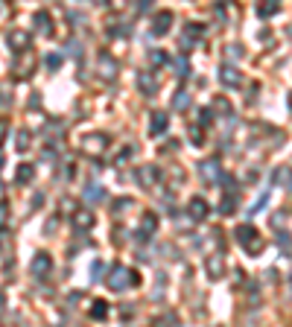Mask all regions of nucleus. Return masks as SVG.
<instances>
[{
	"mask_svg": "<svg viewBox=\"0 0 292 327\" xmlns=\"http://www.w3.org/2000/svg\"><path fill=\"white\" fill-rule=\"evenodd\" d=\"M105 284H108V289H114V292H123V289H129V287H135L137 284V275L135 272H129L126 266H111V272H108V278H105Z\"/></svg>",
	"mask_w": 292,
	"mask_h": 327,
	"instance_id": "nucleus-1",
	"label": "nucleus"
},
{
	"mask_svg": "<svg viewBox=\"0 0 292 327\" xmlns=\"http://www.w3.org/2000/svg\"><path fill=\"white\" fill-rule=\"evenodd\" d=\"M50 269H53V260H50L47 251H38V254L32 257V263H29V272H32V278H38V281H44V278L50 275Z\"/></svg>",
	"mask_w": 292,
	"mask_h": 327,
	"instance_id": "nucleus-2",
	"label": "nucleus"
},
{
	"mask_svg": "<svg viewBox=\"0 0 292 327\" xmlns=\"http://www.w3.org/2000/svg\"><path fill=\"white\" fill-rule=\"evenodd\" d=\"M237 240H240V246H249L252 251H260V237H257V231L252 228V225H240L237 228Z\"/></svg>",
	"mask_w": 292,
	"mask_h": 327,
	"instance_id": "nucleus-3",
	"label": "nucleus"
},
{
	"mask_svg": "<svg viewBox=\"0 0 292 327\" xmlns=\"http://www.w3.org/2000/svg\"><path fill=\"white\" fill-rule=\"evenodd\" d=\"M105 146H108V137L105 135H88L82 140V152H88V155H99Z\"/></svg>",
	"mask_w": 292,
	"mask_h": 327,
	"instance_id": "nucleus-4",
	"label": "nucleus"
},
{
	"mask_svg": "<svg viewBox=\"0 0 292 327\" xmlns=\"http://www.w3.org/2000/svg\"><path fill=\"white\" fill-rule=\"evenodd\" d=\"M6 41H9V47L15 53H26L29 50V32H23V29H12Z\"/></svg>",
	"mask_w": 292,
	"mask_h": 327,
	"instance_id": "nucleus-5",
	"label": "nucleus"
},
{
	"mask_svg": "<svg viewBox=\"0 0 292 327\" xmlns=\"http://www.w3.org/2000/svg\"><path fill=\"white\" fill-rule=\"evenodd\" d=\"M219 79H222V85H228V88H237V85L243 82V76H240V70H237L234 64H222V67H219Z\"/></svg>",
	"mask_w": 292,
	"mask_h": 327,
	"instance_id": "nucleus-6",
	"label": "nucleus"
},
{
	"mask_svg": "<svg viewBox=\"0 0 292 327\" xmlns=\"http://www.w3.org/2000/svg\"><path fill=\"white\" fill-rule=\"evenodd\" d=\"M199 173H202V178L205 181H219V164H216V158H211V161H205L202 167H199Z\"/></svg>",
	"mask_w": 292,
	"mask_h": 327,
	"instance_id": "nucleus-7",
	"label": "nucleus"
},
{
	"mask_svg": "<svg viewBox=\"0 0 292 327\" xmlns=\"http://www.w3.org/2000/svg\"><path fill=\"white\" fill-rule=\"evenodd\" d=\"M170 23H173V15H170V12H158V18H155V23H152V35H164V32L170 29Z\"/></svg>",
	"mask_w": 292,
	"mask_h": 327,
	"instance_id": "nucleus-8",
	"label": "nucleus"
},
{
	"mask_svg": "<svg viewBox=\"0 0 292 327\" xmlns=\"http://www.w3.org/2000/svg\"><path fill=\"white\" fill-rule=\"evenodd\" d=\"M190 216L193 219H205L208 216V205H205V199H190Z\"/></svg>",
	"mask_w": 292,
	"mask_h": 327,
	"instance_id": "nucleus-9",
	"label": "nucleus"
},
{
	"mask_svg": "<svg viewBox=\"0 0 292 327\" xmlns=\"http://www.w3.org/2000/svg\"><path fill=\"white\" fill-rule=\"evenodd\" d=\"M208 275H211L214 281H219V278H222V254L208 257Z\"/></svg>",
	"mask_w": 292,
	"mask_h": 327,
	"instance_id": "nucleus-10",
	"label": "nucleus"
},
{
	"mask_svg": "<svg viewBox=\"0 0 292 327\" xmlns=\"http://www.w3.org/2000/svg\"><path fill=\"white\" fill-rule=\"evenodd\" d=\"M35 29H38L41 35H50V32H53V26H50V15H47V12H38V15H35Z\"/></svg>",
	"mask_w": 292,
	"mask_h": 327,
	"instance_id": "nucleus-11",
	"label": "nucleus"
},
{
	"mask_svg": "<svg viewBox=\"0 0 292 327\" xmlns=\"http://www.w3.org/2000/svg\"><path fill=\"white\" fill-rule=\"evenodd\" d=\"M32 175H35V167H32V164H20V167H18L15 181H18V184H29V178H32Z\"/></svg>",
	"mask_w": 292,
	"mask_h": 327,
	"instance_id": "nucleus-12",
	"label": "nucleus"
},
{
	"mask_svg": "<svg viewBox=\"0 0 292 327\" xmlns=\"http://www.w3.org/2000/svg\"><path fill=\"white\" fill-rule=\"evenodd\" d=\"M164 129H167V114H161V111H158V114L149 120V132H152V135H161Z\"/></svg>",
	"mask_w": 292,
	"mask_h": 327,
	"instance_id": "nucleus-13",
	"label": "nucleus"
},
{
	"mask_svg": "<svg viewBox=\"0 0 292 327\" xmlns=\"http://www.w3.org/2000/svg\"><path fill=\"white\" fill-rule=\"evenodd\" d=\"M137 175H140V181H143V187H152V184L158 181V170H155V167H143V170H140Z\"/></svg>",
	"mask_w": 292,
	"mask_h": 327,
	"instance_id": "nucleus-14",
	"label": "nucleus"
},
{
	"mask_svg": "<svg viewBox=\"0 0 292 327\" xmlns=\"http://www.w3.org/2000/svg\"><path fill=\"white\" fill-rule=\"evenodd\" d=\"M73 222H76V228H91L94 225V216H91V211H79L73 216Z\"/></svg>",
	"mask_w": 292,
	"mask_h": 327,
	"instance_id": "nucleus-15",
	"label": "nucleus"
},
{
	"mask_svg": "<svg viewBox=\"0 0 292 327\" xmlns=\"http://www.w3.org/2000/svg\"><path fill=\"white\" fill-rule=\"evenodd\" d=\"M234 205H237V196L231 193V196H225V199L219 202V213H225V216H228V213H234V211H237Z\"/></svg>",
	"mask_w": 292,
	"mask_h": 327,
	"instance_id": "nucleus-16",
	"label": "nucleus"
},
{
	"mask_svg": "<svg viewBox=\"0 0 292 327\" xmlns=\"http://www.w3.org/2000/svg\"><path fill=\"white\" fill-rule=\"evenodd\" d=\"M155 225H158V219H155L152 213H146V216H143V225H140V237H149V234L155 231Z\"/></svg>",
	"mask_w": 292,
	"mask_h": 327,
	"instance_id": "nucleus-17",
	"label": "nucleus"
},
{
	"mask_svg": "<svg viewBox=\"0 0 292 327\" xmlns=\"http://www.w3.org/2000/svg\"><path fill=\"white\" fill-rule=\"evenodd\" d=\"M108 316V304L105 301H94V307H91V319H105Z\"/></svg>",
	"mask_w": 292,
	"mask_h": 327,
	"instance_id": "nucleus-18",
	"label": "nucleus"
},
{
	"mask_svg": "<svg viewBox=\"0 0 292 327\" xmlns=\"http://www.w3.org/2000/svg\"><path fill=\"white\" fill-rule=\"evenodd\" d=\"M187 102H190V96H187L184 91H178V94L173 96V108H178V111H181V108H187Z\"/></svg>",
	"mask_w": 292,
	"mask_h": 327,
	"instance_id": "nucleus-19",
	"label": "nucleus"
},
{
	"mask_svg": "<svg viewBox=\"0 0 292 327\" xmlns=\"http://www.w3.org/2000/svg\"><path fill=\"white\" fill-rule=\"evenodd\" d=\"M140 88H143V94H155V79L149 82V76L143 73V76H140Z\"/></svg>",
	"mask_w": 292,
	"mask_h": 327,
	"instance_id": "nucleus-20",
	"label": "nucleus"
},
{
	"mask_svg": "<svg viewBox=\"0 0 292 327\" xmlns=\"http://www.w3.org/2000/svg\"><path fill=\"white\" fill-rule=\"evenodd\" d=\"M58 64H61V56H56V53H50V56H47V67H50V70H56Z\"/></svg>",
	"mask_w": 292,
	"mask_h": 327,
	"instance_id": "nucleus-21",
	"label": "nucleus"
},
{
	"mask_svg": "<svg viewBox=\"0 0 292 327\" xmlns=\"http://www.w3.org/2000/svg\"><path fill=\"white\" fill-rule=\"evenodd\" d=\"M29 146V132H18V149H26Z\"/></svg>",
	"mask_w": 292,
	"mask_h": 327,
	"instance_id": "nucleus-22",
	"label": "nucleus"
},
{
	"mask_svg": "<svg viewBox=\"0 0 292 327\" xmlns=\"http://www.w3.org/2000/svg\"><path fill=\"white\" fill-rule=\"evenodd\" d=\"M85 196H88V199H102V190H99L97 184H91V187L85 190Z\"/></svg>",
	"mask_w": 292,
	"mask_h": 327,
	"instance_id": "nucleus-23",
	"label": "nucleus"
},
{
	"mask_svg": "<svg viewBox=\"0 0 292 327\" xmlns=\"http://www.w3.org/2000/svg\"><path fill=\"white\" fill-rule=\"evenodd\" d=\"M126 208H132V202H129V199H117V208H114V213H120V211H126Z\"/></svg>",
	"mask_w": 292,
	"mask_h": 327,
	"instance_id": "nucleus-24",
	"label": "nucleus"
},
{
	"mask_svg": "<svg viewBox=\"0 0 292 327\" xmlns=\"http://www.w3.org/2000/svg\"><path fill=\"white\" fill-rule=\"evenodd\" d=\"M275 9H278V3H263V6H260V15H266V12H275Z\"/></svg>",
	"mask_w": 292,
	"mask_h": 327,
	"instance_id": "nucleus-25",
	"label": "nucleus"
},
{
	"mask_svg": "<svg viewBox=\"0 0 292 327\" xmlns=\"http://www.w3.org/2000/svg\"><path fill=\"white\" fill-rule=\"evenodd\" d=\"M6 135H9V126L0 120V146H3V140H6Z\"/></svg>",
	"mask_w": 292,
	"mask_h": 327,
	"instance_id": "nucleus-26",
	"label": "nucleus"
},
{
	"mask_svg": "<svg viewBox=\"0 0 292 327\" xmlns=\"http://www.w3.org/2000/svg\"><path fill=\"white\" fill-rule=\"evenodd\" d=\"M214 105H216V108H219V111H231V105H228V102H225V99H216V102H214Z\"/></svg>",
	"mask_w": 292,
	"mask_h": 327,
	"instance_id": "nucleus-27",
	"label": "nucleus"
},
{
	"mask_svg": "<svg viewBox=\"0 0 292 327\" xmlns=\"http://www.w3.org/2000/svg\"><path fill=\"white\" fill-rule=\"evenodd\" d=\"M6 216H9V211H6V205L0 202V228H3V222H6Z\"/></svg>",
	"mask_w": 292,
	"mask_h": 327,
	"instance_id": "nucleus-28",
	"label": "nucleus"
},
{
	"mask_svg": "<svg viewBox=\"0 0 292 327\" xmlns=\"http://www.w3.org/2000/svg\"><path fill=\"white\" fill-rule=\"evenodd\" d=\"M3 15H6V3L0 0V18H3Z\"/></svg>",
	"mask_w": 292,
	"mask_h": 327,
	"instance_id": "nucleus-29",
	"label": "nucleus"
},
{
	"mask_svg": "<svg viewBox=\"0 0 292 327\" xmlns=\"http://www.w3.org/2000/svg\"><path fill=\"white\" fill-rule=\"evenodd\" d=\"M0 310H3V295H0Z\"/></svg>",
	"mask_w": 292,
	"mask_h": 327,
	"instance_id": "nucleus-30",
	"label": "nucleus"
},
{
	"mask_svg": "<svg viewBox=\"0 0 292 327\" xmlns=\"http://www.w3.org/2000/svg\"><path fill=\"white\" fill-rule=\"evenodd\" d=\"M0 167H3V158H0Z\"/></svg>",
	"mask_w": 292,
	"mask_h": 327,
	"instance_id": "nucleus-31",
	"label": "nucleus"
},
{
	"mask_svg": "<svg viewBox=\"0 0 292 327\" xmlns=\"http://www.w3.org/2000/svg\"><path fill=\"white\" fill-rule=\"evenodd\" d=\"M290 105H292V96H290Z\"/></svg>",
	"mask_w": 292,
	"mask_h": 327,
	"instance_id": "nucleus-32",
	"label": "nucleus"
}]
</instances>
